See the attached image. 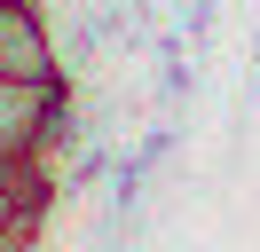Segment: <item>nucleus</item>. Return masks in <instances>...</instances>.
Here are the masks:
<instances>
[{"label": "nucleus", "instance_id": "nucleus-1", "mask_svg": "<svg viewBox=\"0 0 260 252\" xmlns=\"http://www.w3.org/2000/svg\"><path fill=\"white\" fill-rule=\"evenodd\" d=\"M71 142V79H0V166L8 158H55Z\"/></svg>", "mask_w": 260, "mask_h": 252}, {"label": "nucleus", "instance_id": "nucleus-2", "mask_svg": "<svg viewBox=\"0 0 260 252\" xmlns=\"http://www.w3.org/2000/svg\"><path fill=\"white\" fill-rule=\"evenodd\" d=\"M0 79H63V55H55V32L40 0H0Z\"/></svg>", "mask_w": 260, "mask_h": 252}]
</instances>
